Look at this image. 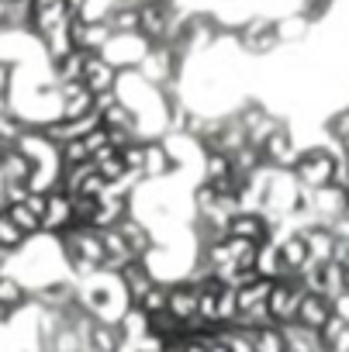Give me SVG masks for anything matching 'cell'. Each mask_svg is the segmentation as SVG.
I'll return each mask as SVG.
<instances>
[{
  "instance_id": "obj_35",
  "label": "cell",
  "mask_w": 349,
  "mask_h": 352,
  "mask_svg": "<svg viewBox=\"0 0 349 352\" xmlns=\"http://www.w3.org/2000/svg\"><path fill=\"white\" fill-rule=\"evenodd\" d=\"M25 204H28V208H32V211H35L39 218L45 214V194H35V190H28V197H25Z\"/></svg>"
},
{
  "instance_id": "obj_26",
  "label": "cell",
  "mask_w": 349,
  "mask_h": 352,
  "mask_svg": "<svg viewBox=\"0 0 349 352\" xmlns=\"http://www.w3.org/2000/svg\"><path fill=\"white\" fill-rule=\"evenodd\" d=\"M166 294H169V283H162V280H156L138 300H135V307L138 311H145L149 318L152 314H159V311H166Z\"/></svg>"
},
{
  "instance_id": "obj_32",
  "label": "cell",
  "mask_w": 349,
  "mask_h": 352,
  "mask_svg": "<svg viewBox=\"0 0 349 352\" xmlns=\"http://www.w3.org/2000/svg\"><path fill=\"white\" fill-rule=\"evenodd\" d=\"M328 131H332V138H339L346 145L349 142V111H335V118L328 121Z\"/></svg>"
},
{
  "instance_id": "obj_29",
  "label": "cell",
  "mask_w": 349,
  "mask_h": 352,
  "mask_svg": "<svg viewBox=\"0 0 349 352\" xmlns=\"http://www.w3.org/2000/svg\"><path fill=\"white\" fill-rule=\"evenodd\" d=\"M25 128H28V124H25L21 114H14L11 107L0 111V138H4L8 145H18V138L25 135Z\"/></svg>"
},
{
  "instance_id": "obj_33",
  "label": "cell",
  "mask_w": 349,
  "mask_h": 352,
  "mask_svg": "<svg viewBox=\"0 0 349 352\" xmlns=\"http://www.w3.org/2000/svg\"><path fill=\"white\" fill-rule=\"evenodd\" d=\"M14 87V66L8 59H0V97H8Z\"/></svg>"
},
{
  "instance_id": "obj_27",
  "label": "cell",
  "mask_w": 349,
  "mask_h": 352,
  "mask_svg": "<svg viewBox=\"0 0 349 352\" xmlns=\"http://www.w3.org/2000/svg\"><path fill=\"white\" fill-rule=\"evenodd\" d=\"M273 32H277V42H297V38H304V32H308V14L280 18V21H273Z\"/></svg>"
},
{
  "instance_id": "obj_20",
  "label": "cell",
  "mask_w": 349,
  "mask_h": 352,
  "mask_svg": "<svg viewBox=\"0 0 349 352\" xmlns=\"http://www.w3.org/2000/svg\"><path fill=\"white\" fill-rule=\"evenodd\" d=\"M318 342H321V352H349V318H342L335 311L318 328Z\"/></svg>"
},
{
  "instance_id": "obj_25",
  "label": "cell",
  "mask_w": 349,
  "mask_h": 352,
  "mask_svg": "<svg viewBox=\"0 0 349 352\" xmlns=\"http://www.w3.org/2000/svg\"><path fill=\"white\" fill-rule=\"evenodd\" d=\"M8 214H11V221L28 235V239H35V235H42V218L28 208V204H8Z\"/></svg>"
},
{
  "instance_id": "obj_21",
  "label": "cell",
  "mask_w": 349,
  "mask_h": 352,
  "mask_svg": "<svg viewBox=\"0 0 349 352\" xmlns=\"http://www.w3.org/2000/svg\"><path fill=\"white\" fill-rule=\"evenodd\" d=\"M83 56H87V49H73L66 59H59L52 66V83L56 87L59 83H80V76H83Z\"/></svg>"
},
{
  "instance_id": "obj_22",
  "label": "cell",
  "mask_w": 349,
  "mask_h": 352,
  "mask_svg": "<svg viewBox=\"0 0 349 352\" xmlns=\"http://www.w3.org/2000/svg\"><path fill=\"white\" fill-rule=\"evenodd\" d=\"M256 273L266 276V280H280V276H284V263H280L277 242H263V245L256 249Z\"/></svg>"
},
{
  "instance_id": "obj_10",
  "label": "cell",
  "mask_w": 349,
  "mask_h": 352,
  "mask_svg": "<svg viewBox=\"0 0 349 352\" xmlns=\"http://www.w3.org/2000/svg\"><path fill=\"white\" fill-rule=\"evenodd\" d=\"M166 311L177 318L184 328L198 321V287L187 283V280H177L169 283V294H166Z\"/></svg>"
},
{
  "instance_id": "obj_3",
  "label": "cell",
  "mask_w": 349,
  "mask_h": 352,
  "mask_svg": "<svg viewBox=\"0 0 349 352\" xmlns=\"http://www.w3.org/2000/svg\"><path fill=\"white\" fill-rule=\"evenodd\" d=\"M304 297V287L297 283V276H280L270 283V297H266V314L273 324H290L297 318V304Z\"/></svg>"
},
{
  "instance_id": "obj_19",
  "label": "cell",
  "mask_w": 349,
  "mask_h": 352,
  "mask_svg": "<svg viewBox=\"0 0 349 352\" xmlns=\"http://www.w3.org/2000/svg\"><path fill=\"white\" fill-rule=\"evenodd\" d=\"M118 276H121V287H125V294L131 297V304H135V300H138L152 283H156V276H152V270H149V263H145V259H131Z\"/></svg>"
},
{
  "instance_id": "obj_15",
  "label": "cell",
  "mask_w": 349,
  "mask_h": 352,
  "mask_svg": "<svg viewBox=\"0 0 349 352\" xmlns=\"http://www.w3.org/2000/svg\"><path fill=\"white\" fill-rule=\"evenodd\" d=\"M335 314V304L325 297V294H308L304 290V297H301V304H297V324H304V328H311V331H318L328 318Z\"/></svg>"
},
{
  "instance_id": "obj_41",
  "label": "cell",
  "mask_w": 349,
  "mask_h": 352,
  "mask_svg": "<svg viewBox=\"0 0 349 352\" xmlns=\"http://www.w3.org/2000/svg\"><path fill=\"white\" fill-rule=\"evenodd\" d=\"M4 318H8V314H4V307H0V321H4Z\"/></svg>"
},
{
  "instance_id": "obj_2",
  "label": "cell",
  "mask_w": 349,
  "mask_h": 352,
  "mask_svg": "<svg viewBox=\"0 0 349 352\" xmlns=\"http://www.w3.org/2000/svg\"><path fill=\"white\" fill-rule=\"evenodd\" d=\"M290 173L297 176V184H301L304 190H321V187H332L335 155H332L328 148H321V145L304 148V152H297V159H294Z\"/></svg>"
},
{
  "instance_id": "obj_36",
  "label": "cell",
  "mask_w": 349,
  "mask_h": 352,
  "mask_svg": "<svg viewBox=\"0 0 349 352\" xmlns=\"http://www.w3.org/2000/svg\"><path fill=\"white\" fill-rule=\"evenodd\" d=\"M66 8H70V14H73V18H80V14L90 8V0H66Z\"/></svg>"
},
{
  "instance_id": "obj_7",
  "label": "cell",
  "mask_w": 349,
  "mask_h": 352,
  "mask_svg": "<svg viewBox=\"0 0 349 352\" xmlns=\"http://www.w3.org/2000/svg\"><path fill=\"white\" fill-rule=\"evenodd\" d=\"M169 14H173L169 0H149V4H138V35L149 45H162L166 32H169Z\"/></svg>"
},
{
  "instance_id": "obj_11",
  "label": "cell",
  "mask_w": 349,
  "mask_h": 352,
  "mask_svg": "<svg viewBox=\"0 0 349 352\" xmlns=\"http://www.w3.org/2000/svg\"><path fill=\"white\" fill-rule=\"evenodd\" d=\"M239 42L246 52L253 56H263L270 49H277V32H273V18H249L242 28H239Z\"/></svg>"
},
{
  "instance_id": "obj_39",
  "label": "cell",
  "mask_w": 349,
  "mask_h": 352,
  "mask_svg": "<svg viewBox=\"0 0 349 352\" xmlns=\"http://www.w3.org/2000/svg\"><path fill=\"white\" fill-rule=\"evenodd\" d=\"M342 159H346V166H349V142L342 145Z\"/></svg>"
},
{
  "instance_id": "obj_42",
  "label": "cell",
  "mask_w": 349,
  "mask_h": 352,
  "mask_svg": "<svg viewBox=\"0 0 349 352\" xmlns=\"http://www.w3.org/2000/svg\"><path fill=\"white\" fill-rule=\"evenodd\" d=\"M4 4H11V0H4Z\"/></svg>"
},
{
  "instance_id": "obj_4",
  "label": "cell",
  "mask_w": 349,
  "mask_h": 352,
  "mask_svg": "<svg viewBox=\"0 0 349 352\" xmlns=\"http://www.w3.org/2000/svg\"><path fill=\"white\" fill-rule=\"evenodd\" d=\"M177 173V159H173L169 145L159 142V138H145L142 142V184H159V180H169Z\"/></svg>"
},
{
  "instance_id": "obj_40",
  "label": "cell",
  "mask_w": 349,
  "mask_h": 352,
  "mask_svg": "<svg viewBox=\"0 0 349 352\" xmlns=\"http://www.w3.org/2000/svg\"><path fill=\"white\" fill-rule=\"evenodd\" d=\"M342 201H346V211H349V187L342 190Z\"/></svg>"
},
{
  "instance_id": "obj_38",
  "label": "cell",
  "mask_w": 349,
  "mask_h": 352,
  "mask_svg": "<svg viewBox=\"0 0 349 352\" xmlns=\"http://www.w3.org/2000/svg\"><path fill=\"white\" fill-rule=\"evenodd\" d=\"M8 148H11V145H8L4 138H0V159H4V152H8Z\"/></svg>"
},
{
  "instance_id": "obj_24",
  "label": "cell",
  "mask_w": 349,
  "mask_h": 352,
  "mask_svg": "<svg viewBox=\"0 0 349 352\" xmlns=\"http://www.w3.org/2000/svg\"><path fill=\"white\" fill-rule=\"evenodd\" d=\"M25 242H28V235L11 221V214L4 208V211H0V249H4V252H18V249H25Z\"/></svg>"
},
{
  "instance_id": "obj_6",
  "label": "cell",
  "mask_w": 349,
  "mask_h": 352,
  "mask_svg": "<svg viewBox=\"0 0 349 352\" xmlns=\"http://www.w3.org/2000/svg\"><path fill=\"white\" fill-rule=\"evenodd\" d=\"M73 221V194H66L63 187H52L45 194V214H42V235L59 239L63 232H70Z\"/></svg>"
},
{
  "instance_id": "obj_34",
  "label": "cell",
  "mask_w": 349,
  "mask_h": 352,
  "mask_svg": "<svg viewBox=\"0 0 349 352\" xmlns=\"http://www.w3.org/2000/svg\"><path fill=\"white\" fill-rule=\"evenodd\" d=\"M118 104V94L114 90H104V94H94V111L97 114H104V111H111Z\"/></svg>"
},
{
  "instance_id": "obj_31",
  "label": "cell",
  "mask_w": 349,
  "mask_h": 352,
  "mask_svg": "<svg viewBox=\"0 0 349 352\" xmlns=\"http://www.w3.org/2000/svg\"><path fill=\"white\" fill-rule=\"evenodd\" d=\"M97 214V197H73V221L76 225H94Z\"/></svg>"
},
{
  "instance_id": "obj_30",
  "label": "cell",
  "mask_w": 349,
  "mask_h": 352,
  "mask_svg": "<svg viewBox=\"0 0 349 352\" xmlns=\"http://www.w3.org/2000/svg\"><path fill=\"white\" fill-rule=\"evenodd\" d=\"M235 314H239V304H235V287H225L222 283V290H218V324L225 328V324H232L235 321Z\"/></svg>"
},
{
  "instance_id": "obj_37",
  "label": "cell",
  "mask_w": 349,
  "mask_h": 352,
  "mask_svg": "<svg viewBox=\"0 0 349 352\" xmlns=\"http://www.w3.org/2000/svg\"><path fill=\"white\" fill-rule=\"evenodd\" d=\"M11 259V252H4V249H0V270H4V263Z\"/></svg>"
},
{
  "instance_id": "obj_23",
  "label": "cell",
  "mask_w": 349,
  "mask_h": 352,
  "mask_svg": "<svg viewBox=\"0 0 349 352\" xmlns=\"http://www.w3.org/2000/svg\"><path fill=\"white\" fill-rule=\"evenodd\" d=\"M253 349L256 352H287V342H284V331L280 324H260L253 328Z\"/></svg>"
},
{
  "instance_id": "obj_5",
  "label": "cell",
  "mask_w": 349,
  "mask_h": 352,
  "mask_svg": "<svg viewBox=\"0 0 349 352\" xmlns=\"http://www.w3.org/2000/svg\"><path fill=\"white\" fill-rule=\"evenodd\" d=\"M145 52H149V42H145L138 32H131V35H111L107 45L101 49V56H104L118 73H121V69H135Z\"/></svg>"
},
{
  "instance_id": "obj_8",
  "label": "cell",
  "mask_w": 349,
  "mask_h": 352,
  "mask_svg": "<svg viewBox=\"0 0 349 352\" xmlns=\"http://www.w3.org/2000/svg\"><path fill=\"white\" fill-rule=\"evenodd\" d=\"M73 14L66 8V0H32V21H28V35L42 38L63 25H70Z\"/></svg>"
},
{
  "instance_id": "obj_9",
  "label": "cell",
  "mask_w": 349,
  "mask_h": 352,
  "mask_svg": "<svg viewBox=\"0 0 349 352\" xmlns=\"http://www.w3.org/2000/svg\"><path fill=\"white\" fill-rule=\"evenodd\" d=\"M229 235L263 245V242H270V239L277 235V225H273L266 214H260V211H239V214L229 221Z\"/></svg>"
},
{
  "instance_id": "obj_28",
  "label": "cell",
  "mask_w": 349,
  "mask_h": 352,
  "mask_svg": "<svg viewBox=\"0 0 349 352\" xmlns=\"http://www.w3.org/2000/svg\"><path fill=\"white\" fill-rule=\"evenodd\" d=\"M218 335H222V342L229 345V352H256V349H253V331H249V328L225 324V328H218Z\"/></svg>"
},
{
  "instance_id": "obj_13",
  "label": "cell",
  "mask_w": 349,
  "mask_h": 352,
  "mask_svg": "<svg viewBox=\"0 0 349 352\" xmlns=\"http://www.w3.org/2000/svg\"><path fill=\"white\" fill-rule=\"evenodd\" d=\"M118 232H121V239H125V245L131 249V256L135 259H145L149 252H152V245H156V235H152V228L138 218V214H125L118 225H114Z\"/></svg>"
},
{
  "instance_id": "obj_18",
  "label": "cell",
  "mask_w": 349,
  "mask_h": 352,
  "mask_svg": "<svg viewBox=\"0 0 349 352\" xmlns=\"http://www.w3.org/2000/svg\"><path fill=\"white\" fill-rule=\"evenodd\" d=\"M32 304V290L8 270H0V307H4V314H14L21 307Z\"/></svg>"
},
{
  "instance_id": "obj_17",
  "label": "cell",
  "mask_w": 349,
  "mask_h": 352,
  "mask_svg": "<svg viewBox=\"0 0 349 352\" xmlns=\"http://www.w3.org/2000/svg\"><path fill=\"white\" fill-rule=\"evenodd\" d=\"M301 239H304V249H308V263H332V249H335V235L325 228V225H308L301 228Z\"/></svg>"
},
{
  "instance_id": "obj_1",
  "label": "cell",
  "mask_w": 349,
  "mask_h": 352,
  "mask_svg": "<svg viewBox=\"0 0 349 352\" xmlns=\"http://www.w3.org/2000/svg\"><path fill=\"white\" fill-rule=\"evenodd\" d=\"M180 66H184V59L177 56L173 45H149V52L142 56L135 73L145 83H152L156 90H169V83H177V76H180Z\"/></svg>"
},
{
  "instance_id": "obj_14",
  "label": "cell",
  "mask_w": 349,
  "mask_h": 352,
  "mask_svg": "<svg viewBox=\"0 0 349 352\" xmlns=\"http://www.w3.org/2000/svg\"><path fill=\"white\" fill-rule=\"evenodd\" d=\"M260 152H263V162L273 166V169H290L294 159H297V148H294V138H290L287 128H277V131L263 142Z\"/></svg>"
},
{
  "instance_id": "obj_16",
  "label": "cell",
  "mask_w": 349,
  "mask_h": 352,
  "mask_svg": "<svg viewBox=\"0 0 349 352\" xmlns=\"http://www.w3.org/2000/svg\"><path fill=\"white\" fill-rule=\"evenodd\" d=\"M32 169H35V162L18 145H11L4 152V159H0V180H4V187H28Z\"/></svg>"
},
{
  "instance_id": "obj_12",
  "label": "cell",
  "mask_w": 349,
  "mask_h": 352,
  "mask_svg": "<svg viewBox=\"0 0 349 352\" xmlns=\"http://www.w3.org/2000/svg\"><path fill=\"white\" fill-rule=\"evenodd\" d=\"M114 80H118V69H114L101 52H87V56H83V76H80V83H83L90 94L114 90Z\"/></svg>"
}]
</instances>
